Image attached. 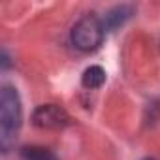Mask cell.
<instances>
[{"label": "cell", "instance_id": "6", "mask_svg": "<svg viewBox=\"0 0 160 160\" xmlns=\"http://www.w3.org/2000/svg\"><path fill=\"white\" fill-rule=\"evenodd\" d=\"M21 158L23 160H58L57 154L42 145H27L21 149Z\"/></svg>", "mask_w": 160, "mask_h": 160}, {"label": "cell", "instance_id": "5", "mask_svg": "<svg viewBox=\"0 0 160 160\" xmlns=\"http://www.w3.org/2000/svg\"><path fill=\"white\" fill-rule=\"evenodd\" d=\"M104 83H106V72L102 66H89L81 75V85L85 89L94 91V89H100Z\"/></svg>", "mask_w": 160, "mask_h": 160}, {"label": "cell", "instance_id": "4", "mask_svg": "<svg viewBox=\"0 0 160 160\" xmlns=\"http://www.w3.org/2000/svg\"><path fill=\"white\" fill-rule=\"evenodd\" d=\"M132 15H134V8H132V6H124V4H122V6H115V8L109 10V12L106 13V17L102 19L106 32L117 30V28L122 27Z\"/></svg>", "mask_w": 160, "mask_h": 160}, {"label": "cell", "instance_id": "7", "mask_svg": "<svg viewBox=\"0 0 160 160\" xmlns=\"http://www.w3.org/2000/svg\"><path fill=\"white\" fill-rule=\"evenodd\" d=\"M143 160H154V158H143Z\"/></svg>", "mask_w": 160, "mask_h": 160}, {"label": "cell", "instance_id": "2", "mask_svg": "<svg viewBox=\"0 0 160 160\" xmlns=\"http://www.w3.org/2000/svg\"><path fill=\"white\" fill-rule=\"evenodd\" d=\"M106 36V28L102 19H98L94 13H87L79 19L73 27H72V43L75 49L79 51H96Z\"/></svg>", "mask_w": 160, "mask_h": 160}, {"label": "cell", "instance_id": "1", "mask_svg": "<svg viewBox=\"0 0 160 160\" xmlns=\"http://www.w3.org/2000/svg\"><path fill=\"white\" fill-rule=\"evenodd\" d=\"M23 121V108H21V98L19 92L4 85L0 91V147L8 151L19 134Z\"/></svg>", "mask_w": 160, "mask_h": 160}, {"label": "cell", "instance_id": "3", "mask_svg": "<svg viewBox=\"0 0 160 160\" xmlns=\"http://www.w3.org/2000/svg\"><path fill=\"white\" fill-rule=\"evenodd\" d=\"M32 124L42 130H62L72 124V117L64 108L57 104H43L34 109Z\"/></svg>", "mask_w": 160, "mask_h": 160}]
</instances>
